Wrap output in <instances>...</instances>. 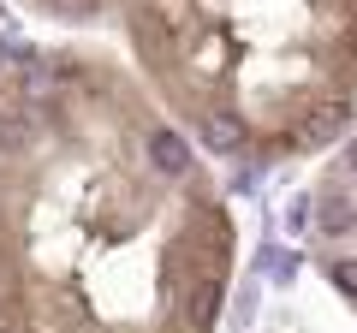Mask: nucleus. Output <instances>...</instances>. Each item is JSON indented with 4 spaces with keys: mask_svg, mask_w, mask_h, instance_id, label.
I'll return each instance as SVG.
<instances>
[{
    "mask_svg": "<svg viewBox=\"0 0 357 333\" xmlns=\"http://www.w3.org/2000/svg\"><path fill=\"white\" fill-rule=\"evenodd\" d=\"M24 13L54 18V24H96V18H114L119 0H18Z\"/></svg>",
    "mask_w": 357,
    "mask_h": 333,
    "instance_id": "7ed1b4c3",
    "label": "nucleus"
},
{
    "mask_svg": "<svg viewBox=\"0 0 357 333\" xmlns=\"http://www.w3.org/2000/svg\"><path fill=\"white\" fill-rule=\"evenodd\" d=\"M114 24L208 161H310L357 125V0H119Z\"/></svg>",
    "mask_w": 357,
    "mask_h": 333,
    "instance_id": "f03ea898",
    "label": "nucleus"
},
{
    "mask_svg": "<svg viewBox=\"0 0 357 333\" xmlns=\"http://www.w3.org/2000/svg\"><path fill=\"white\" fill-rule=\"evenodd\" d=\"M238 220L126 60L0 54V333H220Z\"/></svg>",
    "mask_w": 357,
    "mask_h": 333,
    "instance_id": "f257e3e1",
    "label": "nucleus"
}]
</instances>
